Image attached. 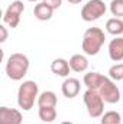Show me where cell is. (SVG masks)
I'll return each instance as SVG.
<instances>
[{
  "instance_id": "6da1fadb",
  "label": "cell",
  "mask_w": 123,
  "mask_h": 124,
  "mask_svg": "<svg viewBox=\"0 0 123 124\" xmlns=\"http://www.w3.org/2000/svg\"><path fill=\"white\" fill-rule=\"evenodd\" d=\"M29 69V59L23 54H12L6 63V74L13 81H20Z\"/></svg>"
},
{
  "instance_id": "7a4b0ae2",
  "label": "cell",
  "mask_w": 123,
  "mask_h": 124,
  "mask_svg": "<svg viewBox=\"0 0 123 124\" xmlns=\"http://www.w3.org/2000/svg\"><path fill=\"white\" fill-rule=\"evenodd\" d=\"M106 40L104 32L100 28H88L83 36V51L87 55H97Z\"/></svg>"
},
{
  "instance_id": "3957f363",
  "label": "cell",
  "mask_w": 123,
  "mask_h": 124,
  "mask_svg": "<svg viewBox=\"0 0 123 124\" xmlns=\"http://www.w3.org/2000/svg\"><path fill=\"white\" fill-rule=\"evenodd\" d=\"M38 97V84L33 81H25L19 87L18 93V104L23 110H31L35 104V100Z\"/></svg>"
},
{
  "instance_id": "277c9868",
  "label": "cell",
  "mask_w": 123,
  "mask_h": 124,
  "mask_svg": "<svg viewBox=\"0 0 123 124\" xmlns=\"http://www.w3.org/2000/svg\"><path fill=\"white\" fill-rule=\"evenodd\" d=\"M84 104L87 107L88 116L93 118H97L103 114L104 110V100L101 98V95L98 94V91L94 90H87L84 93Z\"/></svg>"
},
{
  "instance_id": "5b68a950",
  "label": "cell",
  "mask_w": 123,
  "mask_h": 124,
  "mask_svg": "<svg viewBox=\"0 0 123 124\" xmlns=\"http://www.w3.org/2000/svg\"><path fill=\"white\" fill-rule=\"evenodd\" d=\"M106 13V4L103 0H90L87 4H84L81 10V17L86 22H93L100 19Z\"/></svg>"
},
{
  "instance_id": "8992f818",
  "label": "cell",
  "mask_w": 123,
  "mask_h": 124,
  "mask_svg": "<svg viewBox=\"0 0 123 124\" xmlns=\"http://www.w3.org/2000/svg\"><path fill=\"white\" fill-rule=\"evenodd\" d=\"M23 10H25V6H23V3H22L20 0L13 1V3L7 7V10L4 12L3 22H4L6 25H9L12 29H13V28H18V25H19V22H20V15L23 13Z\"/></svg>"
},
{
  "instance_id": "52a82bcc",
  "label": "cell",
  "mask_w": 123,
  "mask_h": 124,
  "mask_svg": "<svg viewBox=\"0 0 123 124\" xmlns=\"http://www.w3.org/2000/svg\"><path fill=\"white\" fill-rule=\"evenodd\" d=\"M98 94L109 104L119 102V100H120V91H119L117 85H114V82H112L106 77H104V81H103V84H101V87L98 90Z\"/></svg>"
},
{
  "instance_id": "ba28073f",
  "label": "cell",
  "mask_w": 123,
  "mask_h": 124,
  "mask_svg": "<svg viewBox=\"0 0 123 124\" xmlns=\"http://www.w3.org/2000/svg\"><path fill=\"white\" fill-rule=\"evenodd\" d=\"M22 121V114L18 110L9 107L0 108V124H20Z\"/></svg>"
},
{
  "instance_id": "9c48e42d",
  "label": "cell",
  "mask_w": 123,
  "mask_h": 124,
  "mask_svg": "<svg viewBox=\"0 0 123 124\" xmlns=\"http://www.w3.org/2000/svg\"><path fill=\"white\" fill-rule=\"evenodd\" d=\"M80 88H81V84H80V81L75 79V78H67V79L64 81L62 87H61L62 94H64V97H67V98H74V97H77L78 93H80Z\"/></svg>"
},
{
  "instance_id": "30bf717a",
  "label": "cell",
  "mask_w": 123,
  "mask_h": 124,
  "mask_svg": "<svg viewBox=\"0 0 123 124\" xmlns=\"http://www.w3.org/2000/svg\"><path fill=\"white\" fill-rule=\"evenodd\" d=\"M109 55L110 59L119 62L123 59V38H116L109 45Z\"/></svg>"
},
{
  "instance_id": "8fae6325",
  "label": "cell",
  "mask_w": 123,
  "mask_h": 124,
  "mask_svg": "<svg viewBox=\"0 0 123 124\" xmlns=\"http://www.w3.org/2000/svg\"><path fill=\"white\" fill-rule=\"evenodd\" d=\"M104 81V77L98 72H88L84 75V84L88 90H94V91H98L101 84Z\"/></svg>"
},
{
  "instance_id": "7c38bea8",
  "label": "cell",
  "mask_w": 123,
  "mask_h": 124,
  "mask_svg": "<svg viewBox=\"0 0 123 124\" xmlns=\"http://www.w3.org/2000/svg\"><path fill=\"white\" fill-rule=\"evenodd\" d=\"M70 69L71 68H70L68 61H65L62 58H58V59H55V61L51 63V71L55 75H58V77H68Z\"/></svg>"
},
{
  "instance_id": "4fadbf2b",
  "label": "cell",
  "mask_w": 123,
  "mask_h": 124,
  "mask_svg": "<svg viewBox=\"0 0 123 124\" xmlns=\"http://www.w3.org/2000/svg\"><path fill=\"white\" fill-rule=\"evenodd\" d=\"M52 9L46 4V3H38L35 7H33V15L38 20H49L52 17Z\"/></svg>"
},
{
  "instance_id": "5bb4252c",
  "label": "cell",
  "mask_w": 123,
  "mask_h": 124,
  "mask_svg": "<svg viewBox=\"0 0 123 124\" xmlns=\"http://www.w3.org/2000/svg\"><path fill=\"white\" fill-rule=\"evenodd\" d=\"M68 63H70V68L74 72H83L88 68V61L83 55H72Z\"/></svg>"
},
{
  "instance_id": "9a60e30c",
  "label": "cell",
  "mask_w": 123,
  "mask_h": 124,
  "mask_svg": "<svg viewBox=\"0 0 123 124\" xmlns=\"http://www.w3.org/2000/svg\"><path fill=\"white\" fill-rule=\"evenodd\" d=\"M106 29L110 35H114V36H119L123 33V20L119 17H112L107 20L106 23Z\"/></svg>"
},
{
  "instance_id": "2e32d148",
  "label": "cell",
  "mask_w": 123,
  "mask_h": 124,
  "mask_svg": "<svg viewBox=\"0 0 123 124\" xmlns=\"http://www.w3.org/2000/svg\"><path fill=\"white\" fill-rule=\"evenodd\" d=\"M39 107H57V95L52 91H45L38 97Z\"/></svg>"
},
{
  "instance_id": "e0dca14e",
  "label": "cell",
  "mask_w": 123,
  "mask_h": 124,
  "mask_svg": "<svg viewBox=\"0 0 123 124\" xmlns=\"http://www.w3.org/2000/svg\"><path fill=\"white\" fill-rule=\"evenodd\" d=\"M39 118L44 123H52L57 118L55 107H39Z\"/></svg>"
},
{
  "instance_id": "ac0fdd59",
  "label": "cell",
  "mask_w": 123,
  "mask_h": 124,
  "mask_svg": "<svg viewBox=\"0 0 123 124\" xmlns=\"http://www.w3.org/2000/svg\"><path fill=\"white\" fill-rule=\"evenodd\" d=\"M122 121L120 114L116 111H109L101 117V124H119Z\"/></svg>"
},
{
  "instance_id": "d6986e66",
  "label": "cell",
  "mask_w": 123,
  "mask_h": 124,
  "mask_svg": "<svg viewBox=\"0 0 123 124\" xmlns=\"http://www.w3.org/2000/svg\"><path fill=\"white\" fill-rule=\"evenodd\" d=\"M109 75L112 79H116V81H120L123 79V63H116L110 68L109 71Z\"/></svg>"
},
{
  "instance_id": "ffe728a7",
  "label": "cell",
  "mask_w": 123,
  "mask_h": 124,
  "mask_svg": "<svg viewBox=\"0 0 123 124\" xmlns=\"http://www.w3.org/2000/svg\"><path fill=\"white\" fill-rule=\"evenodd\" d=\"M110 12L113 16L120 19L123 16V0H113L110 3Z\"/></svg>"
},
{
  "instance_id": "44dd1931",
  "label": "cell",
  "mask_w": 123,
  "mask_h": 124,
  "mask_svg": "<svg viewBox=\"0 0 123 124\" xmlns=\"http://www.w3.org/2000/svg\"><path fill=\"white\" fill-rule=\"evenodd\" d=\"M44 3H46L52 10H55V9H60L62 4V0H44Z\"/></svg>"
},
{
  "instance_id": "7402d4cb",
  "label": "cell",
  "mask_w": 123,
  "mask_h": 124,
  "mask_svg": "<svg viewBox=\"0 0 123 124\" xmlns=\"http://www.w3.org/2000/svg\"><path fill=\"white\" fill-rule=\"evenodd\" d=\"M0 42H4L6 40V38H7V31H6V28L4 26H0Z\"/></svg>"
},
{
  "instance_id": "603a6c76",
  "label": "cell",
  "mask_w": 123,
  "mask_h": 124,
  "mask_svg": "<svg viewBox=\"0 0 123 124\" xmlns=\"http://www.w3.org/2000/svg\"><path fill=\"white\" fill-rule=\"evenodd\" d=\"M70 3H72V4H77V3H81L83 0H68Z\"/></svg>"
},
{
  "instance_id": "cb8c5ba5",
  "label": "cell",
  "mask_w": 123,
  "mask_h": 124,
  "mask_svg": "<svg viewBox=\"0 0 123 124\" xmlns=\"http://www.w3.org/2000/svg\"><path fill=\"white\" fill-rule=\"evenodd\" d=\"M28 1H38V0H28Z\"/></svg>"
}]
</instances>
